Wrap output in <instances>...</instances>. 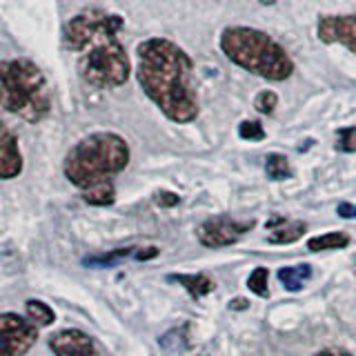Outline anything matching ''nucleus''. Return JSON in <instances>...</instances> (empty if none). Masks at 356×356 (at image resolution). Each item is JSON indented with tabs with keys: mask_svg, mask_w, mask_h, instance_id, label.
<instances>
[{
	"mask_svg": "<svg viewBox=\"0 0 356 356\" xmlns=\"http://www.w3.org/2000/svg\"><path fill=\"white\" fill-rule=\"evenodd\" d=\"M122 18L103 9H85L63 29L65 49L78 54V72L92 87H120L129 78V58L118 40Z\"/></svg>",
	"mask_w": 356,
	"mask_h": 356,
	"instance_id": "obj_1",
	"label": "nucleus"
},
{
	"mask_svg": "<svg viewBox=\"0 0 356 356\" xmlns=\"http://www.w3.org/2000/svg\"><path fill=\"white\" fill-rule=\"evenodd\" d=\"M138 83L170 120L192 122L198 116L194 63L176 42L149 38L138 44Z\"/></svg>",
	"mask_w": 356,
	"mask_h": 356,
	"instance_id": "obj_2",
	"label": "nucleus"
},
{
	"mask_svg": "<svg viewBox=\"0 0 356 356\" xmlns=\"http://www.w3.org/2000/svg\"><path fill=\"white\" fill-rule=\"evenodd\" d=\"M129 165V145L111 131H96L76 143L65 159V176L78 189L111 181Z\"/></svg>",
	"mask_w": 356,
	"mask_h": 356,
	"instance_id": "obj_3",
	"label": "nucleus"
},
{
	"mask_svg": "<svg viewBox=\"0 0 356 356\" xmlns=\"http://www.w3.org/2000/svg\"><path fill=\"white\" fill-rule=\"evenodd\" d=\"M218 42L222 54L234 65L265 78V81H285L294 72V63L289 54L261 29L243 25L225 27Z\"/></svg>",
	"mask_w": 356,
	"mask_h": 356,
	"instance_id": "obj_4",
	"label": "nucleus"
},
{
	"mask_svg": "<svg viewBox=\"0 0 356 356\" xmlns=\"http://www.w3.org/2000/svg\"><path fill=\"white\" fill-rule=\"evenodd\" d=\"M0 107L27 122H40L49 114V85L36 63L29 58L0 63Z\"/></svg>",
	"mask_w": 356,
	"mask_h": 356,
	"instance_id": "obj_5",
	"label": "nucleus"
},
{
	"mask_svg": "<svg viewBox=\"0 0 356 356\" xmlns=\"http://www.w3.org/2000/svg\"><path fill=\"white\" fill-rule=\"evenodd\" d=\"M38 341V327L16 312L0 314V356H25Z\"/></svg>",
	"mask_w": 356,
	"mask_h": 356,
	"instance_id": "obj_6",
	"label": "nucleus"
},
{
	"mask_svg": "<svg viewBox=\"0 0 356 356\" xmlns=\"http://www.w3.org/2000/svg\"><path fill=\"white\" fill-rule=\"evenodd\" d=\"M254 227V222H241L234 220L229 216H211L207 220H203L198 225V241L209 250L216 248H227V245H234L243 234H248Z\"/></svg>",
	"mask_w": 356,
	"mask_h": 356,
	"instance_id": "obj_7",
	"label": "nucleus"
},
{
	"mask_svg": "<svg viewBox=\"0 0 356 356\" xmlns=\"http://www.w3.org/2000/svg\"><path fill=\"white\" fill-rule=\"evenodd\" d=\"M316 33L321 42L325 44L339 42L343 47H348L352 54H356V14L321 16Z\"/></svg>",
	"mask_w": 356,
	"mask_h": 356,
	"instance_id": "obj_8",
	"label": "nucleus"
},
{
	"mask_svg": "<svg viewBox=\"0 0 356 356\" xmlns=\"http://www.w3.org/2000/svg\"><path fill=\"white\" fill-rule=\"evenodd\" d=\"M49 348L56 356H100L94 339L76 327H67L51 334Z\"/></svg>",
	"mask_w": 356,
	"mask_h": 356,
	"instance_id": "obj_9",
	"label": "nucleus"
},
{
	"mask_svg": "<svg viewBox=\"0 0 356 356\" xmlns=\"http://www.w3.org/2000/svg\"><path fill=\"white\" fill-rule=\"evenodd\" d=\"M22 172V154L18 147V140L14 136L5 120H0V178L9 181Z\"/></svg>",
	"mask_w": 356,
	"mask_h": 356,
	"instance_id": "obj_10",
	"label": "nucleus"
},
{
	"mask_svg": "<svg viewBox=\"0 0 356 356\" xmlns=\"http://www.w3.org/2000/svg\"><path fill=\"white\" fill-rule=\"evenodd\" d=\"M267 229H272L270 234V243L276 245H287V243H296L298 238L305 236L307 225L303 220H283V218H274L267 220Z\"/></svg>",
	"mask_w": 356,
	"mask_h": 356,
	"instance_id": "obj_11",
	"label": "nucleus"
},
{
	"mask_svg": "<svg viewBox=\"0 0 356 356\" xmlns=\"http://www.w3.org/2000/svg\"><path fill=\"white\" fill-rule=\"evenodd\" d=\"M170 281L181 283L189 292V296L196 298V300L207 296L209 292H214V287H216L214 281H211V278L205 276V274H172Z\"/></svg>",
	"mask_w": 356,
	"mask_h": 356,
	"instance_id": "obj_12",
	"label": "nucleus"
},
{
	"mask_svg": "<svg viewBox=\"0 0 356 356\" xmlns=\"http://www.w3.org/2000/svg\"><path fill=\"white\" fill-rule=\"evenodd\" d=\"M278 281L287 289V292H300L305 287V283L309 281L312 276V267L307 263H300L294 267H281L278 270Z\"/></svg>",
	"mask_w": 356,
	"mask_h": 356,
	"instance_id": "obj_13",
	"label": "nucleus"
},
{
	"mask_svg": "<svg viewBox=\"0 0 356 356\" xmlns=\"http://www.w3.org/2000/svg\"><path fill=\"white\" fill-rule=\"evenodd\" d=\"M350 245V236L345 232H330V234H321L307 241V250L309 252H325V250H345Z\"/></svg>",
	"mask_w": 356,
	"mask_h": 356,
	"instance_id": "obj_14",
	"label": "nucleus"
},
{
	"mask_svg": "<svg viewBox=\"0 0 356 356\" xmlns=\"http://www.w3.org/2000/svg\"><path fill=\"white\" fill-rule=\"evenodd\" d=\"M83 198L85 203L89 205H96V207H107L116 200V189H114V183L107 181V183H100V185H94L83 192Z\"/></svg>",
	"mask_w": 356,
	"mask_h": 356,
	"instance_id": "obj_15",
	"label": "nucleus"
},
{
	"mask_svg": "<svg viewBox=\"0 0 356 356\" xmlns=\"http://www.w3.org/2000/svg\"><path fill=\"white\" fill-rule=\"evenodd\" d=\"M265 174L270 181H287L292 176V167H289L287 156L283 154H270L265 159Z\"/></svg>",
	"mask_w": 356,
	"mask_h": 356,
	"instance_id": "obj_16",
	"label": "nucleus"
},
{
	"mask_svg": "<svg viewBox=\"0 0 356 356\" xmlns=\"http://www.w3.org/2000/svg\"><path fill=\"white\" fill-rule=\"evenodd\" d=\"M27 318L36 327H47L56 321V314L47 303H42V300H27Z\"/></svg>",
	"mask_w": 356,
	"mask_h": 356,
	"instance_id": "obj_17",
	"label": "nucleus"
},
{
	"mask_svg": "<svg viewBox=\"0 0 356 356\" xmlns=\"http://www.w3.org/2000/svg\"><path fill=\"white\" fill-rule=\"evenodd\" d=\"M136 254L134 248H122V250H114L109 254H103V256H92V259H85V265L87 267H111V265H118L129 256Z\"/></svg>",
	"mask_w": 356,
	"mask_h": 356,
	"instance_id": "obj_18",
	"label": "nucleus"
},
{
	"mask_svg": "<svg viewBox=\"0 0 356 356\" xmlns=\"http://www.w3.org/2000/svg\"><path fill=\"white\" fill-rule=\"evenodd\" d=\"M248 287L256 296L267 298L270 296V272H267L265 267H256L248 278Z\"/></svg>",
	"mask_w": 356,
	"mask_h": 356,
	"instance_id": "obj_19",
	"label": "nucleus"
},
{
	"mask_svg": "<svg viewBox=\"0 0 356 356\" xmlns=\"http://www.w3.org/2000/svg\"><path fill=\"white\" fill-rule=\"evenodd\" d=\"M238 136L243 140H263L265 129L259 120H243L238 125Z\"/></svg>",
	"mask_w": 356,
	"mask_h": 356,
	"instance_id": "obj_20",
	"label": "nucleus"
},
{
	"mask_svg": "<svg viewBox=\"0 0 356 356\" xmlns=\"http://www.w3.org/2000/svg\"><path fill=\"white\" fill-rule=\"evenodd\" d=\"M337 149L345 154H354L356 152V127H345L339 129L337 134Z\"/></svg>",
	"mask_w": 356,
	"mask_h": 356,
	"instance_id": "obj_21",
	"label": "nucleus"
},
{
	"mask_svg": "<svg viewBox=\"0 0 356 356\" xmlns=\"http://www.w3.org/2000/svg\"><path fill=\"white\" fill-rule=\"evenodd\" d=\"M276 103H278V96H276V92H270V89L261 92L259 96H256V100H254L256 109L263 111V114H272V111L276 109Z\"/></svg>",
	"mask_w": 356,
	"mask_h": 356,
	"instance_id": "obj_22",
	"label": "nucleus"
},
{
	"mask_svg": "<svg viewBox=\"0 0 356 356\" xmlns=\"http://www.w3.org/2000/svg\"><path fill=\"white\" fill-rule=\"evenodd\" d=\"M154 200H156V205H161V207H176L178 203H181V196L174 194V192H156L154 194Z\"/></svg>",
	"mask_w": 356,
	"mask_h": 356,
	"instance_id": "obj_23",
	"label": "nucleus"
},
{
	"mask_svg": "<svg viewBox=\"0 0 356 356\" xmlns=\"http://www.w3.org/2000/svg\"><path fill=\"white\" fill-rule=\"evenodd\" d=\"M337 214L341 218H356V205H352V203H341L337 207Z\"/></svg>",
	"mask_w": 356,
	"mask_h": 356,
	"instance_id": "obj_24",
	"label": "nucleus"
},
{
	"mask_svg": "<svg viewBox=\"0 0 356 356\" xmlns=\"http://www.w3.org/2000/svg\"><path fill=\"white\" fill-rule=\"evenodd\" d=\"M314 356H352V354L348 350H343V348H325V350L316 352Z\"/></svg>",
	"mask_w": 356,
	"mask_h": 356,
	"instance_id": "obj_25",
	"label": "nucleus"
},
{
	"mask_svg": "<svg viewBox=\"0 0 356 356\" xmlns=\"http://www.w3.org/2000/svg\"><path fill=\"white\" fill-rule=\"evenodd\" d=\"M134 256H136V261H149V259H154V256H159V250H156V248H147V250L136 252Z\"/></svg>",
	"mask_w": 356,
	"mask_h": 356,
	"instance_id": "obj_26",
	"label": "nucleus"
},
{
	"mask_svg": "<svg viewBox=\"0 0 356 356\" xmlns=\"http://www.w3.org/2000/svg\"><path fill=\"white\" fill-rule=\"evenodd\" d=\"M229 309H234V312L248 309V300H245V298H234V300H229Z\"/></svg>",
	"mask_w": 356,
	"mask_h": 356,
	"instance_id": "obj_27",
	"label": "nucleus"
},
{
	"mask_svg": "<svg viewBox=\"0 0 356 356\" xmlns=\"http://www.w3.org/2000/svg\"><path fill=\"white\" fill-rule=\"evenodd\" d=\"M259 3H261V5H274L276 0H259Z\"/></svg>",
	"mask_w": 356,
	"mask_h": 356,
	"instance_id": "obj_28",
	"label": "nucleus"
}]
</instances>
